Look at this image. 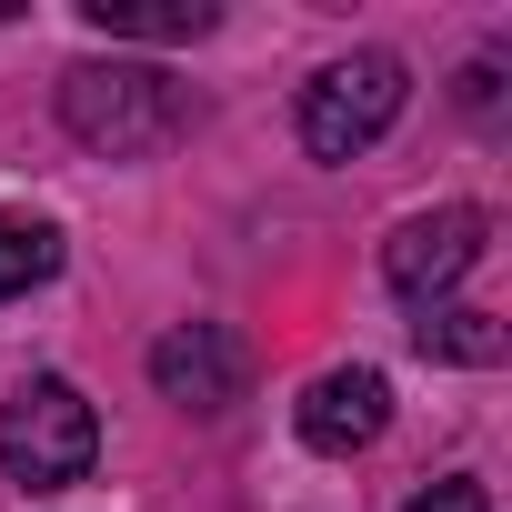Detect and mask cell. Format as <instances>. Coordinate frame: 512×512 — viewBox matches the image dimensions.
Instances as JSON below:
<instances>
[{"instance_id": "cell-1", "label": "cell", "mask_w": 512, "mask_h": 512, "mask_svg": "<svg viewBox=\"0 0 512 512\" xmlns=\"http://www.w3.org/2000/svg\"><path fill=\"white\" fill-rule=\"evenodd\" d=\"M61 131L101 161H141L181 131V81L151 61H71L61 71Z\"/></svg>"}, {"instance_id": "cell-2", "label": "cell", "mask_w": 512, "mask_h": 512, "mask_svg": "<svg viewBox=\"0 0 512 512\" xmlns=\"http://www.w3.org/2000/svg\"><path fill=\"white\" fill-rule=\"evenodd\" d=\"M91 462H101V412L81 402V382L31 372L11 402H0V472L21 492H71Z\"/></svg>"}, {"instance_id": "cell-3", "label": "cell", "mask_w": 512, "mask_h": 512, "mask_svg": "<svg viewBox=\"0 0 512 512\" xmlns=\"http://www.w3.org/2000/svg\"><path fill=\"white\" fill-rule=\"evenodd\" d=\"M402 101H412V71L392 61V51H352V61H332V71H312L302 81V151L312 161H362L392 121H402Z\"/></svg>"}, {"instance_id": "cell-4", "label": "cell", "mask_w": 512, "mask_h": 512, "mask_svg": "<svg viewBox=\"0 0 512 512\" xmlns=\"http://www.w3.org/2000/svg\"><path fill=\"white\" fill-rule=\"evenodd\" d=\"M482 251H492V211L442 201V211H412V221L382 241V282H392L402 312H432V302L462 292V272L482 262Z\"/></svg>"}, {"instance_id": "cell-5", "label": "cell", "mask_w": 512, "mask_h": 512, "mask_svg": "<svg viewBox=\"0 0 512 512\" xmlns=\"http://www.w3.org/2000/svg\"><path fill=\"white\" fill-rule=\"evenodd\" d=\"M151 382H161V402H181V412H231V402L251 392V352H241L231 322H171V332L151 342Z\"/></svg>"}, {"instance_id": "cell-6", "label": "cell", "mask_w": 512, "mask_h": 512, "mask_svg": "<svg viewBox=\"0 0 512 512\" xmlns=\"http://www.w3.org/2000/svg\"><path fill=\"white\" fill-rule=\"evenodd\" d=\"M292 432H302L322 462H352V452H372V442L392 432V382H382L372 362H342V372H322V382L292 402Z\"/></svg>"}, {"instance_id": "cell-7", "label": "cell", "mask_w": 512, "mask_h": 512, "mask_svg": "<svg viewBox=\"0 0 512 512\" xmlns=\"http://www.w3.org/2000/svg\"><path fill=\"white\" fill-rule=\"evenodd\" d=\"M81 31H101V41H211L221 11L211 0H81Z\"/></svg>"}, {"instance_id": "cell-8", "label": "cell", "mask_w": 512, "mask_h": 512, "mask_svg": "<svg viewBox=\"0 0 512 512\" xmlns=\"http://www.w3.org/2000/svg\"><path fill=\"white\" fill-rule=\"evenodd\" d=\"M61 221L41 211H0V302H31L41 282H61Z\"/></svg>"}, {"instance_id": "cell-9", "label": "cell", "mask_w": 512, "mask_h": 512, "mask_svg": "<svg viewBox=\"0 0 512 512\" xmlns=\"http://www.w3.org/2000/svg\"><path fill=\"white\" fill-rule=\"evenodd\" d=\"M412 342H422L432 362H472V372H492V362L512 352V332H502L492 312H462V302H432V312H412Z\"/></svg>"}, {"instance_id": "cell-10", "label": "cell", "mask_w": 512, "mask_h": 512, "mask_svg": "<svg viewBox=\"0 0 512 512\" xmlns=\"http://www.w3.org/2000/svg\"><path fill=\"white\" fill-rule=\"evenodd\" d=\"M402 512H492V492H482L472 472H442V482H422Z\"/></svg>"}]
</instances>
